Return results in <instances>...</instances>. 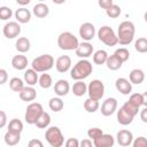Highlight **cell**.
<instances>
[{"label": "cell", "mask_w": 147, "mask_h": 147, "mask_svg": "<svg viewBox=\"0 0 147 147\" xmlns=\"http://www.w3.org/2000/svg\"><path fill=\"white\" fill-rule=\"evenodd\" d=\"M95 36V26L90 23V22H85L80 25L79 28V37L85 40V41H90L94 38Z\"/></svg>", "instance_id": "30bf717a"}, {"label": "cell", "mask_w": 147, "mask_h": 147, "mask_svg": "<svg viewBox=\"0 0 147 147\" xmlns=\"http://www.w3.org/2000/svg\"><path fill=\"white\" fill-rule=\"evenodd\" d=\"M54 64H55L56 70L60 74H64V72H67V71L70 70L72 62H71L70 56H68V55H61V56H59L56 59V61H55Z\"/></svg>", "instance_id": "7c38bea8"}, {"label": "cell", "mask_w": 147, "mask_h": 147, "mask_svg": "<svg viewBox=\"0 0 147 147\" xmlns=\"http://www.w3.org/2000/svg\"><path fill=\"white\" fill-rule=\"evenodd\" d=\"M133 147H146L147 146V139L145 137H138L136 138V140H132V144Z\"/></svg>", "instance_id": "7bdbcfd3"}, {"label": "cell", "mask_w": 147, "mask_h": 147, "mask_svg": "<svg viewBox=\"0 0 147 147\" xmlns=\"http://www.w3.org/2000/svg\"><path fill=\"white\" fill-rule=\"evenodd\" d=\"M140 118L144 123H147V107H144L140 110Z\"/></svg>", "instance_id": "f907efd6"}, {"label": "cell", "mask_w": 147, "mask_h": 147, "mask_svg": "<svg viewBox=\"0 0 147 147\" xmlns=\"http://www.w3.org/2000/svg\"><path fill=\"white\" fill-rule=\"evenodd\" d=\"M117 105L115 98H107L101 105V114L103 116H111L117 110Z\"/></svg>", "instance_id": "8fae6325"}, {"label": "cell", "mask_w": 147, "mask_h": 147, "mask_svg": "<svg viewBox=\"0 0 147 147\" xmlns=\"http://www.w3.org/2000/svg\"><path fill=\"white\" fill-rule=\"evenodd\" d=\"M71 91L74 95L76 96H83L87 92V85L83 80H76L71 87Z\"/></svg>", "instance_id": "83f0119b"}, {"label": "cell", "mask_w": 147, "mask_h": 147, "mask_svg": "<svg viewBox=\"0 0 147 147\" xmlns=\"http://www.w3.org/2000/svg\"><path fill=\"white\" fill-rule=\"evenodd\" d=\"M7 80H8V72L5 69L0 68V85H3L5 83H7Z\"/></svg>", "instance_id": "bcb514c9"}, {"label": "cell", "mask_w": 147, "mask_h": 147, "mask_svg": "<svg viewBox=\"0 0 147 147\" xmlns=\"http://www.w3.org/2000/svg\"><path fill=\"white\" fill-rule=\"evenodd\" d=\"M146 96H147V93H133L130 95V99H129V102H131L133 106L140 108L141 106L144 107H147V101H146Z\"/></svg>", "instance_id": "44dd1931"}, {"label": "cell", "mask_w": 147, "mask_h": 147, "mask_svg": "<svg viewBox=\"0 0 147 147\" xmlns=\"http://www.w3.org/2000/svg\"><path fill=\"white\" fill-rule=\"evenodd\" d=\"M15 47L20 53H26V52H29V49L31 47V42L26 37H21L16 40Z\"/></svg>", "instance_id": "f1b7e54d"}, {"label": "cell", "mask_w": 147, "mask_h": 147, "mask_svg": "<svg viewBox=\"0 0 147 147\" xmlns=\"http://www.w3.org/2000/svg\"><path fill=\"white\" fill-rule=\"evenodd\" d=\"M11 16H13V10H11L9 7H7V6L0 7V20L7 21V20H9Z\"/></svg>", "instance_id": "ab89813d"}, {"label": "cell", "mask_w": 147, "mask_h": 147, "mask_svg": "<svg viewBox=\"0 0 147 147\" xmlns=\"http://www.w3.org/2000/svg\"><path fill=\"white\" fill-rule=\"evenodd\" d=\"M28 145H29L30 147H42V146H44V144H42L40 140H38V139H31Z\"/></svg>", "instance_id": "c3c4849f"}, {"label": "cell", "mask_w": 147, "mask_h": 147, "mask_svg": "<svg viewBox=\"0 0 147 147\" xmlns=\"http://www.w3.org/2000/svg\"><path fill=\"white\" fill-rule=\"evenodd\" d=\"M134 49L138 53H146L147 52V39L145 37H140L134 42Z\"/></svg>", "instance_id": "8d00e7d4"}, {"label": "cell", "mask_w": 147, "mask_h": 147, "mask_svg": "<svg viewBox=\"0 0 147 147\" xmlns=\"http://www.w3.org/2000/svg\"><path fill=\"white\" fill-rule=\"evenodd\" d=\"M102 133H103L102 129H100V127H91V129H88V131H87V137H88L91 140H94V139L99 138Z\"/></svg>", "instance_id": "60d3db41"}, {"label": "cell", "mask_w": 147, "mask_h": 147, "mask_svg": "<svg viewBox=\"0 0 147 147\" xmlns=\"http://www.w3.org/2000/svg\"><path fill=\"white\" fill-rule=\"evenodd\" d=\"M14 15H15V18H16V21H17L18 23L25 24V23L30 22L32 14H31V11H30L28 8L21 7V8H18V9H16V11H15Z\"/></svg>", "instance_id": "ffe728a7"}, {"label": "cell", "mask_w": 147, "mask_h": 147, "mask_svg": "<svg viewBox=\"0 0 147 147\" xmlns=\"http://www.w3.org/2000/svg\"><path fill=\"white\" fill-rule=\"evenodd\" d=\"M48 107H49V109L51 110H53L54 113H59V111H61L62 109H63V107H64V103H63V101H62V99L60 98V96H55V98H52L49 101H48Z\"/></svg>", "instance_id": "1f68e13d"}, {"label": "cell", "mask_w": 147, "mask_h": 147, "mask_svg": "<svg viewBox=\"0 0 147 147\" xmlns=\"http://www.w3.org/2000/svg\"><path fill=\"white\" fill-rule=\"evenodd\" d=\"M51 123V115L46 111H42L40 114V116L37 118V121L34 122V125L38 129H46Z\"/></svg>", "instance_id": "f546056e"}, {"label": "cell", "mask_w": 147, "mask_h": 147, "mask_svg": "<svg viewBox=\"0 0 147 147\" xmlns=\"http://www.w3.org/2000/svg\"><path fill=\"white\" fill-rule=\"evenodd\" d=\"M16 2H17L18 5H21L22 7H24V6L29 5V3L31 2V0H16Z\"/></svg>", "instance_id": "816d5d0a"}, {"label": "cell", "mask_w": 147, "mask_h": 147, "mask_svg": "<svg viewBox=\"0 0 147 147\" xmlns=\"http://www.w3.org/2000/svg\"><path fill=\"white\" fill-rule=\"evenodd\" d=\"M38 1H39V2H44L45 0H38Z\"/></svg>", "instance_id": "db71d44e"}, {"label": "cell", "mask_w": 147, "mask_h": 147, "mask_svg": "<svg viewBox=\"0 0 147 147\" xmlns=\"http://www.w3.org/2000/svg\"><path fill=\"white\" fill-rule=\"evenodd\" d=\"M54 63H55V61H54V57L52 55L42 54V55H39L32 60L31 67L37 72H46L53 68Z\"/></svg>", "instance_id": "277c9868"}, {"label": "cell", "mask_w": 147, "mask_h": 147, "mask_svg": "<svg viewBox=\"0 0 147 147\" xmlns=\"http://www.w3.org/2000/svg\"><path fill=\"white\" fill-rule=\"evenodd\" d=\"M93 62L98 65H101V64H105L106 63V60L108 57V53L105 51V49H98L96 52H94L93 54Z\"/></svg>", "instance_id": "4dcf8cb0"}, {"label": "cell", "mask_w": 147, "mask_h": 147, "mask_svg": "<svg viewBox=\"0 0 147 147\" xmlns=\"http://www.w3.org/2000/svg\"><path fill=\"white\" fill-rule=\"evenodd\" d=\"M129 80L131 84H136L139 85L145 80V72L141 69H133L131 70L130 75H129Z\"/></svg>", "instance_id": "603a6c76"}, {"label": "cell", "mask_w": 147, "mask_h": 147, "mask_svg": "<svg viewBox=\"0 0 147 147\" xmlns=\"http://www.w3.org/2000/svg\"><path fill=\"white\" fill-rule=\"evenodd\" d=\"M88 98L100 101L103 98L105 94V85L100 79H93L87 85V92Z\"/></svg>", "instance_id": "52a82bcc"}, {"label": "cell", "mask_w": 147, "mask_h": 147, "mask_svg": "<svg viewBox=\"0 0 147 147\" xmlns=\"http://www.w3.org/2000/svg\"><path fill=\"white\" fill-rule=\"evenodd\" d=\"M116 140H117V144L119 146L126 147V146H130L132 144L133 134L129 130H119L116 134Z\"/></svg>", "instance_id": "5bb4252c"}, {"label": "cell", "mask_w": 147, "mask_h": 147, "mask_svg": "<svg viewBox=\"0 0 147 147\" xmlns=\"http://www.w3.org/2000/svg\"><path fill=\"white\" fill-rule=\"evenodd\" d=\"M98 37H99V40L102 41L107 46L111 47V46H115L118 44L117 36H116L115 31L108 25H103L98 30Z\"/></svg>", "instance_id": "8992f818"}, {"label": "cell", "mask_w": 147, "mask_h": 147, "mask_svg": "<svg viewBox=\"0 0 147 147\" xmlns=\"http://www.w3.org/2000/svg\"><path fill=\"white\" fill-rule=\"evenodd\" d=\"M7 125V114L3 110H0V129Z\"/></svg>", "instance_id": "7dc6e473"}, {"label": "cell", "mask_w": 147, "mask_h": 147, "mask_svg": "<svg viewBox=\"0 0 147 147\" xmlns=\"http://www.w3.org/2000/svg\"><path fill=\"white\" fill-rule=\"evenodd\" d=\"M121 13H122L121 7H119L118 5H115V3H113L110 7H108V8L106 9V14H107V16L110 17V18H116V17H118V16L121 15Z\"/></svg>", "instance_id": "74e56055"}, {"label": "cell", "mask_w": 147, "mask_h": 147, "mask_svg": "<svg viewBox=\"0 0 147 147\" xmlns=\"http://www.w3.org/2000/svg\"><path fill=\"white\" fill-rule=\"evenodd\" d=\"M18 94H20L21 100L22 101H25V102L33 101L37 98V91L33 88V86H30V85L24 86Z\"/></svg>", "instance_id": "ac0fdd59"}, {"label": "cell", "mask_w": 147, "mask_h": 147, "mask_svg": "<svg viewBox=\"0 0 147 147\" xmlns=\"http://www.w3.org/2000/svg\"><path fill=\"white\" fill-rule=\"evenodd\" d=\"M38 74L36 70H33L32 68L31 69H26L24 71V83H26L28 85L30 86H33L38 83Z\"/></svg>", "instance_id": "4316f807"}, {"label": "cell", "mask_w": 147, "mask_h": 147, "mask_svg": "<svg viewBox=\"0 0 147 147\" xmlns=\"http://www.w3.org/2000/svg\"><path fill=\"white\" fill-rule=\"evenodd\" d=\"M46 141L52 147H61L64 144V137L57 126H51L45 132Z\"/></svg>", "instance_id": "5b68a950"}, {"label": "cell", "mask_w": 147, "mask_h": 147, "mask_svg": "<svg viewBox=\"0 0 147 147\" xmlns=\"http://www.w3.org/2000/svg\"><path fill=\"white\" fill-rule=\"evenodd\" d=\"M38 84L40 85L41 88H49L53 84V79H52V76L49 74H42L38 77Z\"/></svg>", "instance_id": "836d02e7"}, {"label": "cell", "mask_w": 147, "mask_h": 147, "mask_svg": "<svg viewBox=\"0 0 147 147\" xmlns=\"http://www.w3.org/2000/svg\"><path fill=\"white\" fill-rule=\"evenodd\" d=\"M117 111V122L121 124V125H129L132 123L134 116L132 114H130L127 110H125L123 107H121Z\"/></svg>", "instance_id": "d6986e66"}, {"label": "cell", "mask_w": 147, "mask_h": 147, "mask_svg": "<svg viewBox=\"0 0 147 147\" xmlns=\"http://www.w3.org/2000/svg\"><path fill=\"white\" fill-rule=\"evenodd\" d=\"M93 46L92 44H90L88 41H84V42H80L78 45V47L75 49L76 52V55L80 59H87L90 56H92L93 54Z\"/></svg>", "instance_id": "4fadbf2b"}, {"label": "cell", "mask_w": 147, "mask_h": 147, "mask_svg": "<svg viewBox=\"0 0 147 147\" xmlns=\"http://www.w3.org/2000/svg\"><path fill=\"white\" fill-rule=\"evenodd\" d=\"M136 33V26L131 21H123L117 29V40L118 44L127 46L132 42Z\"/></svg>", "instance_id": "6da1fadb"}, {"label": "cell", "mask_w": 147, "mask_h": 147, "mask_svg": "<svg viewBox=\"0 0 147 147\" xmlns=\"http://www.w3.org/2000/svg\"><path fill=\"white\" fill-rule=\"evenodd\" d=\"M92 63L87 59H82L72 68H70V77L74 80H84L92 74Z\"/></svg>", "instance_id": "7a4b0ae2"}, {"label": "cell", "mask_w": 147, "mask_h": 147, "mask_svg": "<svg viewBox=\"0 0 147 147\" xmlns=\"http://www.w3.org/2000/svg\"><path fill=\"white\" fill-rule=\"evenodd\" d=\"M5 144L8 146H15L20 142L21 140V133L17 132H13V131H7L5 137H3Z\"/></svg>", "instance_id": "484cf974"}, {"label": "cell", "mask_w": 147, "mask_h": 147, "mask_svg": "<svg viewBox=\"0 0 147 147\" xmlns=\"http://www.w3.org/2000/svg\"><path fill=\"white\" fill-rule=\"evenodd\" d=\"M105 64L107 65V68H108L109 70L115 71V70H118V69L122 67L123 62H122L115 54H113V55H108V57H107Z\"/></svg>", "instance_id": "d4e9b609"}, {"label": "cell", "mask_w": 147, "mask_h": 147, "mask_svg": "<svg viewBox=\"0 0 147 147\" xmlns=\"http://www.w3.org/2000/svg\"><path fill=\"white\" fill-rule=\"evenodd\" d=\"M44 111V108L41 106V103L39 102H31L26 109H25V115H24V119L28 124H34V122L37 121V118L40 116V114Z\"/></svg>", "instance_id": "ba28073f"}, {"label": "cell", "mask_w": 147, "mask_h": 147, "mask_svg": "<svg viewBox=\"0 0 147 147\" xmlns=\"http://www.w3.org/2000/svg\"><path fill=\"white\" fill-rule=\"evenodd\" d=\"M125 110H127L130 114H132L133 116H136L137 114H138V111L140 110V108H138V107H136V106H133L131 102H129V101H126V102H124V105L122 106Z\"/></svg>", "instance_id": "b9f144b4"}, {"label": "cell", "mask_w": 147, "mask_h": 147, "mask_svg": "<svg viewBox=\"0 0 147 147\" xmlns=\"http://www.w3.org/2000/svg\"><path fill=\"white\" fill-rule=\"evenodd\" d=\"M69 91H70V85L69 82L65 79H59L54 85V92L57 96H64L69 93Z\"/></svg>", "instance_id": "e0dca14e"}, {"label": "cell", "mask_w": 147, "mask_h": 147, "mask_svg": "<svg viewBox=\"0 0 147 147\" xmlns=\"http://www.w3.org/2000/svg\"><path fill=\"white\" fill-rule=\"evenodd\" d=\"M2 32L6 38L14 39L18 37V34L21 33V25L18 24V22H8L5 24Z\"/></svg>", "instance_id": "9c48e42d"}, {"label": "cell", "mask_w": 147, "mask_h": 147, "mask_svg": "<svg viewBox=\"0 0 147 147\" xmlns=\"http://www.w3.org/2000/svg\"><path fill=\"white\" fill-rule=\"evenodd\" d=\"M115 87H116V90L119 93H122L124 95H129L132 92V84L130 83L129 79H126L124 77H121V78H117L116 79Z\"/></svg>", "instance_id": "9a60e30c"}, {"label": "cell", "mask_w": 147, "mask_h": 147, "mask_svg": "<svg viewBox=\"0 0 147 147\" xmlns=\"http://www.w3.org/2000/svg\"><path fill=\"white\" fill-rule=\"evenodd\" d=\"M32 13H33V15H34L36 17H38V18H44V17H46V16L49 14V8H48V6H47L46 3L39 2V3H37V5L33 7Z\"/></svg>", "instance_id": "cb8c5ba5"}, {"label": "cell", "mask_w": 147, "mask_h": 147, "mask_svg": "<svg viewBox=\"0 0 147 147\" xmlns=\"http://www.w3.org/2000/svg\"><path fill=\"white\" fill-rule=\"evenodd\" d=\"M28 63V57L25 55H15L11 59V65L16 70H25Z\"/></svg>", "instance_id": "7402d4cb"}, {"label": "cell", "mask_w": 147, "mask_h": 147, "mask_svg": "<svg viewBox=\"0 0 147 147\" xmlns=\"http://www.w3.org/2000/svg\"><path fill=\"white\" fill-rule=\"evenodd\" d=\"M123 63L124 62H126L127 60H129V57H130V52H129V49L127 48H125V47H121V48H117L116 51H115V53H114Z\"/></svg>", "instance_id": "f35d334b"}, {"label": "cell", "mask_w": 147, "mask_h": 147, "mask_svg": "<svg viewBox=\"0 0 147 147\" xmlns=\"http://www.w3.org/2000/svg\"><path fill=\"white\" fill-rule=\"evenodd\" d=\"M100 107V103L98 100H94V99H86L84 101V109L87 111V113H95Z\"/></svg>", "instance_id": "d6a6232c"}, {"label": "cell", "mask_w": 147, "mask_h": 147, "mask_svg": "<svg viewBox=\"0 0 147 147\" xmlns=\"http://www.w3.org/2000/svg\"><path fill=\"white\" fill-rule=\"evenodd\" d=\"M9 87H10L11 91L20 93L22 91V88L24 87V82L18 77H13L9 80Z\"/></svg>", "instance_id": "e575fe53"}, {"label": "cell", "mask_w": 147, "mask_h": 147, "mask_svg": "<svg viewBox=\"0 0 147 147\" xmlns=\"http://www.w3.org/2000/svg\"><path fill=\"white\" fill-rule=\"evenodd\" d=\"M78 45L79 41L77 37L69 31H64L60 33L57 37V46L62 51H75L78 47Z\"/></svg>", "instance_id": "3957f363"}, {"label": "cell", "mask_w": 147, "mask_h": 147, "mask_svg": "<svg viewBox=\"0 0 147 147\" xmlns=\"http://www.w3.org/2000/svg\"><path fill=\"white\" fill-rule=\"evenodd\" d=\"M114 3V0H98V5L102 8V9H107L108 7H110Z\"/></svg>", "instance_id": "f6af8a7d"}, {"label": "cell", "mask_w": 147, "mask_h": 147, "mask_svg": "<svg viewBox=\"0 0 147 147\" xmlns=\"http://www.w3.org/2000/svg\"><path fill=\"white\" fill-rule=\"evenodd\" d=\"M54 3H56V5H62V3H64L65 2V0H52Z\"/></svg>", "instance_id": "f5cc1de1"}, {"label": "cell", "mask_w": 147, "mask_h": 147, "mask_svg": "<svg viewBox=\"0 0 147 147\" xmlns=\"http://www.w3.org/2000/svg\"><path fill=\"white\" fill-rule=\"evenodd\" d=\"M64 145H65L67 147H79V141H78V139H76V138H69V139L64 142Z\"/></svg>", "instance_id": "ee69618b"}, {"label": "cell", "mask_w": 147, "mask_h": 147, "mask_svg": "<svg viewBox=\"0 0 147 147\" xmlns=\"http://www.w3.org/2000/svg\"><path fill=\"white\" fill-rule=\"evenodd\" d=\"M79 146H82V147H91V146H93V141L90 138L88 139H83L79 142Z\"/></svg>", "instance_id": "681fc988"}, {"label": "cell", "mask_w": 147, "mask_h": 147, "mask_svg": "<svg viewBox=\"0 0 147 147\" xmlns=\"http://www.w3.org/2000/svg\"><path fill=\"white\" fill-rule=\"evenodd\" d=\"M92 141H93V146H95V147H111L115 144V138L111 134L102 133L99 138H96Z\"/></svg>", "instance_id": "2e32d148"}, {"label": "cell", "mask_w": 147, "mask_h": 147, "mask_svg": "<svg viewBox=\"0 0 147 147\" xmlns=\"http://www.w3.org/2000/svg\"><path fill=\"white\" fill-rule=\"evenodd\" d=\"M8 131L21 133L23 131V123H22V121L18 119V118H13L9 122V124H8Z\"/></svg>", "instance_id": "d590c367"}]
</instances>
